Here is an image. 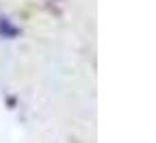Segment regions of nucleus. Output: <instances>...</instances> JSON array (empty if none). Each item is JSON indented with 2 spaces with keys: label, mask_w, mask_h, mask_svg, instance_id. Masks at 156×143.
I'll use <instances>...</instances> for the list:
<instances>
[{
  "label": "nucleus",
  "mask_w": 156,
  "mask_h": 143,
  "mask_svg": "<svg viewBox=\"0 0 156 143\" xmlns=\"http://www.w3.org/2000/svg\"><path fill=\"white\" fill-rule=\"evenodd\" d=\"M20 30L9 22V20L7 17H0V35H2V37H15Z\"/></svg>",
  "instance_id": "obj_1"
}]
</instances>
